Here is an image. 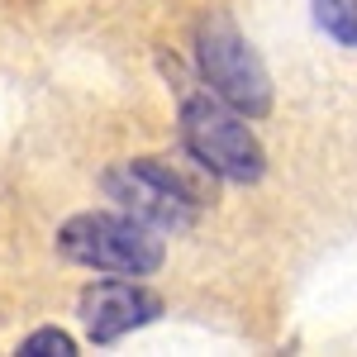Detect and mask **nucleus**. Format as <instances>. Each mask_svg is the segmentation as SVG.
Listing matches in <instances>:
<instances>
[{
  "instance_id": "nucleus-1",
  "label": "nucleus",
  "mask_w": 357,
  "mask_h": 357,
  "mask_svg": "<svg viewBox=\"0 0 357 357\" xmlns=\"http://www.w3.org/2000/svg\"><path fill=\"white\" fill-rule=\"evenodd\" d=\"M57 248L62 257L82 262V267H96V272L110 276H148L162 267L167 243L153 224H143L138 215H105V210H91V215H77L57 229Z\"/></svg>"
},
{
  "instance_id": "nucleus-7",
  "label": "nucleus",
  "mask_w": 357,
  "mask_h": 357,
  "mask_svg": "<svg viewBox=\"0 0 357 357\" xmlns=\"http://www.w3.org/2000/svg\"><path fill=\"white\" fill-rule=\"evenodd\" d=\"M72 353H77V343L62 329H38L20 343V357H72Z\"/></svg>"
},
{
  "instance_id": "nucleus-5",
  "label": "nucleus",
  "mask_w": 357,
  "mask_h": 357,
  "mask_svg": "<svg viewBox=\"0 0 357 357\" xmlns=\"http://www.w3.org/2000/svg\"><path fill=\"white\" fill-rule=\"evenodd\" d=\"M162 314V301L134 281H96L82 296V319L96 343H114L129 329H143Z\"/></svg>"
},
{
  "instance_id": "nucleus-6",
  "label": "nucleus",
  "mask_w": 357,
  "mask_h": 357,
  "mask_svg": "<svg viewBox=\"0 0 357 357\" xmlns=\"http://www.w3.org/2000/svg\"><path fill=\"white\" fill-rule=\"evenodd\" d=\"M314 20L329 29L338 43L357 48V0H314Z\"/></svg>"
},
{
  "instance_id": "nucleus-3",
  "label": "nucleus",
  "mask_w": 357,
  "mask_h": 357,
  "mask_svg": "<svg viewBox=\"0 0 357 357\" xmlns=\"http://www.w3.org/2000/svg\"><path fill=\"white\" fill-rule=\"evenodd\" d=\"M181 143L205 172H215L224 181L252 186L267 172V153L243 124V114L229 110L220 96H186L181 100Z\"/></svg>"
},
{
  "instance_id": "nucleus-2",
  "label": "nucleus",
  "mask_w": 357,
  "mask_h": 357,
  "mask_svg": "<svg viewBox=\"0 0 357 357\" xmlns=\"http://www.w3.org/2000/svg\"><path fill=\"white\" fill-rule=\"evenodd\" d=\"M100 186L110 200H119L129 215H138L153 229H191L200 210L215 195L200 186V176L186 167H172L162 158H138V162H119L100 176Z\"/></svg>"
},
{
  "instance_id": "nucleus-4",
  "label": "nucleus",
  "mask_w": 357,
  "mask_h": 357,
  "mask_svg": "<svg viewBox=\"0 0 357 357\" xmlns=\"http://www.w3.org/2000/svg\"><path fill=\"white\" fill-rule=\"evenodd\" d=\"M195 57H200V77L220 96L229 110L262 119L272 110V77L262 67V57L252 53L238 24L229 15H205L195 29Z\"/></svg>"
}]
</instances>
